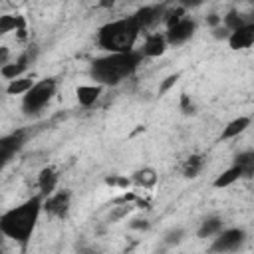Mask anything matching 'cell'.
<instances>
[{"label":"cell","instance_id":"52a82bcc","mask_svg":"<svg viewBox=\"0 0 254 254\" xmlns=\"http://www.w3.org/2000/svg\"><path fill=\"white\" fill-rule=\"evenodd\" d=\"M196 32V22L190 18H181L177 24H173L171 28H167V44L169 46H183L185 42H189Z\"/></svg>","mask_w":254,"mask_h":254},{"label":"cell","instance_id":"5b68a950","mask_svg":"<svg viewBox=\"0 0 254 254\" xmlns=\"http://www.w3.org/2000/svg\"><path fill=\"white\" fill-rule=\"evenodd\" d=\"M214 242L210 246L212 252H234L238 250L244 240H246V232L244 228H226V230H220L218 234H214Z\"/></svg>","mask_w":254,"mask_h":254},{"label":"cell","instance_id":"f546056e","mask_svg":"<svg viewBox=\"0 0 254 254\" xmlns=\"http://www.w3.org/2000/svg\"><path fill=\"white\" fill-rule=\"evenodd\" d=\"M10 62V48L8 46H0V65Z\"/></svg>","mask_w":254,"mask_h":254},{"label":"cell","instance_id":"5bb4252c","mask_svg":"<svg viewBox=\"0 0 254 254\" xmlns=\"http://www.w3.org/2000/svg\"><path fill=\"white\" fill-rule=\"evenodd\" d=\"M101 93H103V85H99V83L77 85V89H75V97L81 107H91L101 97Z\"/></svg>","mask_w":254,"mask_h":254},{"label":"cell","instance_id":"6da1fadb","mask_svg":"<svg viewBox=\"0 0 254 254\" xmlns=\"http://www.w3.org/2000/svg\"><path fill=\"white\" fill-rule=\"evenodd\" d=\"M42 204H44V196L42 194H34L30 198H26L24 202L8 208L6 212L0 214V230L6 238H12L14 242L22 244V248H26V244L30 242L38 218L42 214Z\"/></svg>","mask_w":254,"mask_h":254},{"label":"cell","instance_id":"2e32d148","mask_svg":"<svg viewBox=\"0 0 254 254\" xmlns=\"http://www.w3.org/2000/svg\"><path fill=\"white\" fill-rule=\"evenodd\" d=\"M244 177V173H242V169L234 163L232 167H228L224 173H220L216 179H214V183H212V187L214 189H226V187H230V185H234L238 179H242Z\"/></svg>","mask_w":254,"mask_h":254},{"label":"cell","instance_id":"4316f807","mask_svg":"<svg viewBox=\"0 0 254 254\" xmlns=\"http://www.w3.org/2000/svg\"><path fill=\"white\" fill-rule=\"evenodd\" d=\"M181 111L185 115H192L194 113V103L190 101V97L187 93H181Z\"/></svg>","mask_w":254,"mask_h":254},{"label":"cell","instance_id":"ffe728a7","mask_svg":"<svg viewBox=\"0 0 254 254\" xmlns=\"http://www.w3.org/2000/svg\"><path fill=\"white\" fill-rule=\"evenodd\" d=\"M133 183L139 185V187L151 189V187L157 183V173H155V169H151V167H143V169L135 171V173H133Z\"/></svg>","mask_w":254,"mask_h":254},{"label":"cell","instance_id":"e0dca14e","mask_svg":"<svg viewBox=\"0 0 254 254\" xmlns=\"http://www.w3.org/2000/svg\"><path fill=\"white\" fill-rule=\"evenodd\" d=\"M222 230V218L220 216H210V218H204L196 230V236L198 238H210L214 234H218Z\"/></svg>","mask_w":254,"mask_h":254},{"label":"cell","instance_id":"8fae6325","mask_svg":"<svg viewBox=\"0 0 254 254\" xmlns=\"http://www.w3.org/2000/svg\"><path fill=\"white\" fill-rule=\"evenodd\" d=\"M167 48H169V44H167L165 34L155 32V34H149L145 38L141 54H143V58H159V56H163L167 52Z\"/></svg>","mask_w":254,"mask_h":254},{"label":"cell","instance_id":"1f68e13d","mask_svg":"<svg viewBox=\"0 0 254 254\" xmlns=\"http://www.w3.org/2000/svg\"><path fill=\"white\" fill-rule=\"evenodd\" d=\"M206 24H208V26H212V28H214V26H218V24H220V16H218V14H208Z\"/></svg>","mask_w":254,"mask_h":254},{"label":"cell","instance_id":"ac0fdd59","mask_svg":"<svg viewBox=\"0 0 254 254\" xmlns=\"http://www.w3.org/2000/svg\"><path fill=\"white\" fill-rule=\"evenodd\" d=\"M202 167H204V157H202V155H190V157L183 163V177L194 179V177L200 175Z\"/></svg>","mask_w":254,"mask_h":254},{"label":"cell","instance_id":"277c9868","mask_svg":"<svg viewBox=\"0 0 254 254\" xmlns=\"http://www.w3.org/2000/svg\"><path fill=\"white\" fill-rule=\"evenodd\" d=\"M56 89H58V81L54 77H44L40 81H34L32 87L22 95V111L26 115L38 113L52 101Z\"/></svg>","mask_w":254,"mask_h":254},{"label":"cell","instance_id":"30bf717a","mask_svg":"<svg viewBox=\"0 0 254 254\" xmlns=\"http://www.w3.org/2000/svg\"><path fill=\"white\" fill-rule=\"evenodd\" d=\"M165 14V4H153V6H143L137 12H133L131 16L135 18V22L139 24L141 32L149 30L153 24H157Z\"/></svg>","mask_w":254,"mask_h":254},{"label":"cell","instance_id":"d4e9b609","mask_svg":"<svg viewBox=\"0 0 254 254\" xmlns=\"http://www.w3.org/2000/svg\"><path fill=\"white\" fill-rule=\"evenodd\" d=\"M183 236H185V230H183L181 226H177V228H171V230L165 234V244H169V246H175V244H179V242L183 240Z\"/></svg>","mask_w":254,"mask_h":254},{"label":"cell","instance_id":"ba28073f","mask_svg":"<svg viewBox=\"0 0 254 254\" xmlns=\"http://www.w3.org/2000/svg\"><path fill=\"white\" fill-rule=\"evenodd\" d=\"M24 141H26L24 129H18V131H12V133L0 137V169L22 149Z\"/></svg>","mask_w":254,"mask_h":254},{"label":"cell","instance_id":"7c38bea8","mask_svg":"<svg viewBox=\"0 0 254 254\" xmlns=\"http://www.w3.org/2000/svg\"><path fill=\"white\" fill-rule=\"evenodd\" d=\"M30 60H32V54H30V52H24L16 62H8V64L0 65V75L6 77V79H16V77H20V75L28 69Z\"/></svg>","mask_w":254,"mask_h":254},{"label":"cell","instance_id":"f1b7e54d","mask_svg":"<svg viewBox=\"0 0 254 254\" xmlns=\"http://www.w3.org/2000/svg\"><path fill=\"white\" fill-rule=\"evenodd\" d=\"M179 6H183L185 10H190V8H198L200 4H204L206 0H177Z\"/></svg>","mask_w":254,"mask_h":254},{"label":"cell","instance_id":"d6986e66","mask_svg":"<svg viewBox=\"0 0 254 254\" xmlns=\"http://www.w3.org/2000/svg\"><path fill=\"white\" fill-rule=\"evenodd\" d=\"M24 24H26V22H24L22 16L2 14V16H0V36H6L8 32H14V30H22Z\"/></svg>","mask_w":254,"mask_h":254},{"label":"cell","instance_id":"603a6c76","mask_svg":"<svg viewBox=\"0 0 254 254\" xmlns=\"http://www.w3.org/2000/svg\"><path fill=\"white\" fill-rule=\"evenodd\" d=\"M234 163L242 169L244 177H250L252 171H254V151H244V153H238L234 157Z\"/></svg>","mask_w":254,"mask_h":254},{"label":"cell","instance_id":"484cf974","mask_svg":"<svg viewBox=\"0 0 254 254\" xmlns=\"http://www.w3.org/2000/svg\"><path fill=\"white\" fill-rule=\"evenodd\" d=\"M177 79H179V73H173V75H167L163 81H161V85H159V95H163V93H167L175 83H177Z\"/></svg>","mask_w":254,"mask_h":254},{"label":"cell","instance_id":"cb8c5ba5","mask_svg":"<svg viewBox=\"0 0 254 254\" xmlns=\"http://www.w3.org/2000/svg\"><path fill=\"white\" fill-rule=\"evenodd\" d=\"M185 12H187V10H185L183 6H177V8L171 10V12H165L163 18H165V22H167V28H171V26L177 24L181 18H185Z\"/></svg>","mask_w":254,"mask_h":254},{"label":"cell","instance_id":"836d02e7","mask_svg":"<svg viewBox=\"0 0 254 254\" xmlns=\"http://www.w3.org/2000/svg\"><path fill=\"white\" fill-rule=\"evenodd\" d=\"M2 236H4V234H2V230H0V244H2V240H4V238H2Z\"/></svg>","mask_w":254,"mask_h":254},{"label":"cell","instance_id":"44dd1931","mask_svg":"<svg viewBox=\"0 0 254 254\" xmlns=\"http://www.w3.org/2000/svg\"><path fill=\"white\" fill-rule=\"evenodd\" d=\"M32 83H34V79H30V77H16V79H10V83H8V87H6V93L8 95H24L30 87H32Z\"/></svg>","mask_w":254,"mask_h":254},{"label":"cell","instance_id":"e575fe53","mask_svg":"<svg viewBox=\"0 0 254 254\" xmlns=\"http://www.w3.org/2000/svg\"><path fill=\"white\" fill-rule=\"evenodd\" d=\"M248 2H252V0H248Z\"/></svg>","mask_w":254,"mask_h":254},{"label":"cell","instance_id":"8992f818","mask_svg":"<svg viewBox=\"0 0 254 254\" xmlns=\"http://www.w3.org/2000/svg\"><path fill=\"white\" fill-rule=\"evenodd\" d=\"M71 206V192L69 190H54L52 194L44 196V204L42 210L50 216H58V218H65Z\"/></svg>","mask_w":254,"mask_h":254},{"label":"cell","instance_id":"9a60e30c","mask_svg":"<svg viewBox=\"0 0 254 254\" xmlns=\"http://www.w3.org/2000/svg\"><path fill=\"white\" fill-rule=\"evenodd\" d=\"M250 123H252V119L248 117V115H240V117H236V119H232L224 129H222V133H220V139H234V137H238L240 133H244L248 127H250Z\"/></svg>","mask_w":254,"mask_h":254},{"label":"cell","instance_id":"4fadbf2b","mask_svg":"<svg viewBox=\"0 0 254 254\" xmlns=\"http://www.w3.org/2000/svg\"><path fill=\"white\" fill-rule=\"evenodd\" d=\"M58 181H60V173L56 167H44L38 175V189H40V194L42 196H48L56 190L58 187Z\"/></svg>","mask_w":254,"mask_h":254},{"label":"cell","instance_id":"9c48e42d","mask_svg":"<svg viewBox=\"0 0 254 254\" xmlns=\"http://www.w3.org/2000/svg\"><path fill=\"white\" fill-rule=\"evenodd\" d=\"M226 42L230 46V50L238 52V50H246L254 44V22H246L244 26L228 32Z\"/></svg>","mask_w":254,"mask_h":254},{"label":"cell","instance_id":"7402d4cb","mask_svg":"<svg viewBox=\"0 0 254 254\" xmlns=\"http://www.w3.org/2000/svg\"><path fill=\"white\" fill-rule=\"evenodd\" d=\"M220 24H222L228 32H232V30H236V28L244 26V24H246V20L242 18V14H238V10H228V12L220 18Z\"/></svg>","mask_w":254,"mask_h":254},{"label":"cell","instance_id":"83f0119b","mask_svg":"<svg viewBox=\"0 0 254 254\" xmlns=\"http://www.w3.org/2000/svg\"><path fill=\"white\" fill-rule=\"evenodd\" d=\"M105 183H107V185H119V187H127L131 181H129V179H123V177L113 175V177H107V179H105Z\"/></svg>","mask_w":254,"mask_h":254},{"label":"cell","instance_id":"4dcf8cb0","mask_svg":"<svg viewBox=\"0 0 254 254\" xmlns=\"http://www.w3.org/2000/svg\"><path fill=\"white\" fill-rule=\"evenodd\" d=\"M129 226H131V228H137V230H147V228H149V222H147L145 218H143V220L137 218V220H133Z\"/></svg>","mask_w":254,"mask_h":254},{"label":"cell","instance_id":"7a4b0ae2","mask_svg":"<svg viewBox=\"0 0 254 254\" xmlns=\"http://www.w3.org/2000/svg\"><path fill=\"white\" fill-rule=\"evenodd\" d=\"M143 62V54L141 52H111L105 54L101 58H95L89 64V77L103 85V87H111V85H119L121 81L129 79L141 65Z\"/></svg>","mask_w":254,"mask_h":254},{"label":"cell","instance_id":"d6a6232c","mask_svg":"<svg viewBox=\"0 0 254 254\" xmlns=\"http://www.w3.org/2000/svg\"><path fill=\"white\" fill-rule=\"evenodd\" d=\"M113 2H115V0H103L101 6H113Z\"/></svg>","mask_w":254,"mask_h":254},{"label":"cell","instance_id":"3957f363","mask_svg":"<svg viewBox=\"0 0 254 254\" xmlns=\"http://www.w3.org/2000/svg\"><path fill=\"white\" fill-rule=\"evenodd\" d=\"M141 34L139 24L135 22L133 16L117 18L107 24H103L97 30V46L105 50L107 54L111 52H131L135 48V42Z\"/></svg>","mask_w":254,"mask_h":254}]
</instances>
